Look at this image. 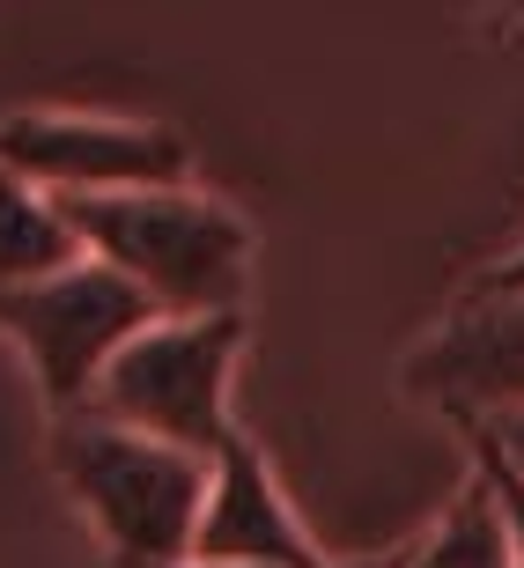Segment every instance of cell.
<instances>
[{
  "label": "cell",
  "instance_id": "1",
  "mask_svg": "<svg viewBox=\"0 0 524 568\" xmlns=\"http://www.w3.org/2000/svg\"><path fill=\"white\" fill-rule=\"evenodd\" d=\"M82 252L155 303V317H222L252 288V222L192 185L60 200Z\"/></svg>",
  "mask_w": 524,
  "mask_h": 568
},
{
  "label": "cell",
  "instance_id": "2",
  "mask_svg": "<svg viewBox=\"0 0 524 568\" xmlns=\"http://www.w3.org/2000/svg\"><path fill=\"white\" fill-rule=\"evenodd\" d=\"M52 465H60L67 495L82 503V517L97 525V539L119 568L192 561V525L208 503V458L133 436L104 414H67L52 428Z\"/></svg>",
  "mask_w": 524,
  "mask_h": 568
},
{
  "label": "cell",
  "instance_id": "3",
  "mask_svg": "<svg viewBox=\"0 0 524 568\" xmlns=\"http://www.w3.org/2000/svg\"><path fill=\"white\" fill-rule=\"evenodd\" d=\"M236 347H244V311L222 317H155L141 339L119 347V362L104 369L89 414L155 436L185 458H214L236 436L230 422V377Z\"/></svg>",
  "mask_w": 524,
  "mask_h": 568
},
{
  "label": "cell",
  "instance_id": "4",
  "mask_svg": "<svg viewBox=\"0 0 524 568\" xmlns=\"http://www.w3.org/2000/svg\"><path fill=\"white\" fill-rule=\"evenodd\" d=\"M148 325H155V303L133 281H119L111 266H97V258H74L67 274L0 295V333L22 347L44 406L60 422L89 414V399H97L104 369L119 362V347L141 339Z\"/></svg>",
  "mask_w": 524,
  "mask_h": 568
},
{
  "label": "cell",
  "instance_id": "5",
  "mask_svg": "<svg viewBox=\"0 0 524 568\" xmlns=\"http://www.w3.org/2000/svg\"><path fill=\"white\" fill-rule=\"evenodd\" d=\"M0 170L52 200H119V192L185 185L192 148L148 119H97V111H16L0 126Z\"/></svg>",
  "mask_w": 524,
  "mask_h": 568
},
{
  "label": "cell",
  "instance_id": "6",
  "mask_svg": "<svg viewBox=\"0 0 524 568\" xmlns=\"http://www.w3.org/2000/svg\"><path fill=\"white\" fill-rule=\"evenodd\" d=\"M192 561H222V568H333L325 554H318V539L303 531V517L289 509L266 450H259L244 428L208 458V503H200V525H192Z\"/></svg>",
  "mask_w": 524,
  "mask_h": 568
},
{
  "label": "cell",
  "instance_id": "7",
  "mask_svg": "<svg viewBox=\"0 0 524 568\" xmlns=\"http://www.w3.org/2000/svg\"><path fill=\"white\" fill-rule=\"evenodd\" d=\"M406 377H414V392L443 399L458 422L524 414V295L458 303V317L421 347Z\"/></svg>",
  "mask_w": 524,
  "mask_h": 568
},
{
  "label": "cell",
  "instance_id": "8",
  "mask_svg": "<svg viewBox=\"0 0 524 568\" xmlns=\"http://www.w3.org/2000/svg\"><path fill=\"white\" fill-rule=\"evenodd\" d=\"M74 258H89V252L74 236V222H67V207L52 192L22 185L16 170H0V295L67 274Z\"/></svg>",
  "mask_w": 524,
  "mask_h": 568
},
{
  "label": "cell",
  "instance_id": "9",
  "mask_svg": "<svg viewBox=\"0 0 524 568\" xmlns=\"http://www.w3.org/2000/svg\"><path fill=\"white\" fill-rule=\"evenodd\" d=\"M399 568H517L510 561L503 509H495V495H487L481 473L451 495V509L436 517V531H429L414 554H399Z\"/></svg>",
  "mask_w": 524,
  "mask_h": 568
},
{
  "label": "cell",
  "instance_id": "10",
  "mask_svg": "<svg viewBox=\"0 0 524 568\" xmlns=\"http://www.w3.org/2000/svg\"><path fill=\"white\" fill-rule=\"evenodd\" d=\"M465 443H473V473L487 480V495H495V509H503V531H510V561L524 568V480L510 473L503 458H495V443H487L481 428H465Z\"/></svg>",
  "mask_w": 524,
  "mask_h": 568
},
{
  "label": "cell",
  "instance_id": "11",
  "mask_svg": "<svg viewBox=\"0 0 524 568\" xmlns=\"http://www.w3.org/2000/svg\"><path fill=\"white\" fill-rule=\"evenodd\" d=\"M503 295H524V244H517L510 258H495V266H487V274L465 288V303H503Z\"/></svg>",
  "mask_w": 524,
  "mask_h": 568
},
{
  "label": "cell",
  "instance_id": "12",
  "mask_svg": "<svg viewBox=\"0 0 524 568\" xmlns=\"http://www.w3.org/2000/svg\"><path fill=\"white\" fill-rule=\"evenodd\" d=\"M465 428H481V436L495 443V458L524 480V414H487V422H465Z\"/></svg>",
  "mask_w": 524,
  "mask_h": 568
},
{
  "label": "cell",
  "instance_id": "13",
  "mask_svg": "<svg viewBox=\"0 0 524 568\" xmlns=\"http://www.w3.org/2000/svg\"><path fill=\"white\" fill-rule=\"evenodd\" d=\"M347 568H399V554H377V561H347Z\"/></svg>",
  "mask_w": 524,
  "mask_h": 568
},
{
  "label": "cell",
  "instance_id": "14",
  "mask_svg": "<svg viewBox=\"0 0 524 568\" xmlns=\"http://www.w3.org/2000/svg\"><path fill=\"white\" fill-rule=\"evenodd\" d=\"M170 568H222V561H170Z\"/></svg>",
  "mask_w": 524,
  "mask_h": 568
}]
</instances>
